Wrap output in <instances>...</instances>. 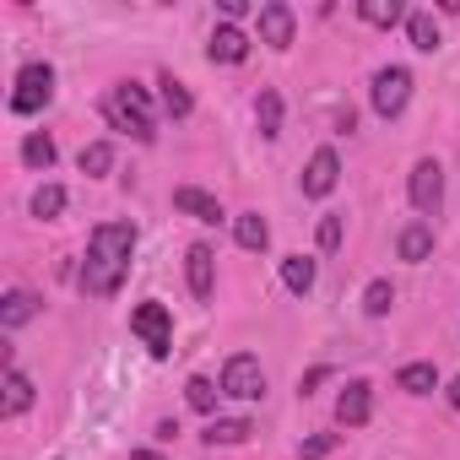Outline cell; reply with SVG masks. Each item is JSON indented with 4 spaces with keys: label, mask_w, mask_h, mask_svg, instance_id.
<instances>
[{
    "label": "cell",
    "mask_w": 460,
    "mask_h": 460,
    "mask_svg": "<svg viewBox=\"0 0 460 460\" xmlns=\"http://www.w3.org/2000/svg\"><path fill=\"white\" fill-rule=\"evenodd\" d=\"M130 261H136V222H98L76 271V288L87 298H114L130 277Z\"/></svg>",
    "instance_id": "1"
},
{
    "label": "cell",
    "mask_w": 460,
    "mask_h": 460,
    "mask_svg": "<svg viewBox=\"0 0 460 460\" xmlns=\"http://www.w3.org/2000/svg\"><path fill=\"white\" fill-rule=\"evenodd\" d=\"M103 119H109V130H125V136H130V141H141V146H152V141H157L152 93H146V87H136V82H114V87L103 93Z\"/></svg>",
    "instance_id": "2"
},
{
    "label": "cell",
    "mask_w": 460,
    "mask_h": 460,
    "mask_svg": "<svg viewBox=\"0 0 460 460\" xmlns=\"http://www.w3.org/2000/svg\"><path fill=\"white\" fill-rule=\"evenodd\" d=\"M49 98H55V66L49 60H28L17 71V87H12V114L17 119H33V114L49 109Z\"/></svg>",
    "instance_id": "3"
},
{
    "label": "cell",
    "mask_w": 460,
    "mask_h": 460,
    "mask_svg": "<svg viewBox=\"0 0 460 460\" xmlns=\"http://www.w3.org/2000/svg\"><path fill=\"white\" fill-rule=\"evenodd\" d=\"M411 71L406 66H379L374 71V82H368V103H374V114L379 119H401L406 114V103H411Z\"/></svg>",
    "instance_id": "4"
},
{
    "label": "cell",
    "mask_w": 460,
    "mask_h": 460,
    "mask_svg": "<svg viewBox=\"0 0 460 460\" xmlns=\"http://www.w3.org/2000/svg\"><path fill=\"white\" fill-rule=\"evenodd\" d=\"M130 331L141 336V347H146L157 363L173 352V314H168L157 298H146V304H136V309H130Z\"/></svg>",
    "instance_id": "5"
},
{
    "label": "cell",
    "mask_w": 460,
    "mask_h": 460,
    "mask_svg": "<svg viewBox=\"0 0 460 460\" xmlns=\"http://www.w3.org/2000/svg\"><path fill=\"white\" fill-rule=\"evenodd\" d=\"M222 395L227 401H261L266 395V368H261V358H250V352H234L222 363Z\"/></svg>",
    "instance_id": "6"
},
{
    "label": "cell",
    "mask_w": 460,
    "mask_h": 460,
    "mask_svg": "<svg viewBox=\"0 0 460 460\" xmlns=\"http://www.w3.org/2000/svg\"><path fill=\"white\" fill-rule=\"evenodd\" d=\"M406 195H411V206L422 211V222L438 217V206H444V168H438L433 157H422V163L411 168V179H406Z\"/></svg>",
    "instance_id": "7"
},
{
    "label": "cell",
    "mask_w": 460,
    "mask_h": 460,
    "mask_svg": "<svg viewBox=\"0 0 460 460\" xmlns=\"http://www.w3.org/2000/svg\"><path fill=\"white\" fill-rule=\"evenodd\" d=\"M298 184H304L309 200H325V195L341 184V157H336V146H320V152L304 163V179H298Z\"/></svg>",
    "instance_id": "8"
},
{
    "label": "cell",
    "mask_w": 460,
    "mask_h": 460,
    "mask_svg": "<svg viewBox=\"0 0 460 460\" xmlns=\"http://www.w3.org/2000/svg\"><path fill=\"white\" fill-rule=\"evenodd\" d=\"M374 417V385L368 379H347L341 395H336V422L341 428H363Z\"/></svg>",
    "instance_id": "9"
},
{
    "label": "cell",
    "mask_w": 460,
    "mask_h": 460,
    "mask_svg": "<svg viewBox=\"0 0 460 460\" xmlns=\"http://www.w3.org/2000/svg\"><path fill=\"white\" fill-rule=\"evenodd\" d=\"M206 60H211V66H244V60H250V33H244L239 22H222V28L211 33V44H206Z\"/></svg>",
    "instance_id": "10"
},
{
    "label": "cell",
    "mask_w": 460,
    "mask_h": 460,
    "mask_svg": "<svg viewBox=\"0 0 460 460\" xmlns=\"http://www.w3.org/2000/svg\"><path fill=\"white\" fill-rule=\"evenodd\" d=\"M184 277H190V293L200 304L217 293V255H211V244H190L184 250Z\"/></svg>",
    "instance_id": "11"
},
{
    "label": "cell",
    "mask_w": 460,
    "mask_h": 460,
    "mask_svg": "<svg viewBox=\"0 0 460 460\" xmlns=\"http://www.w3.org/2000/svg\"><path fill=\"white\" fill-rule=\"evenodd\" d=\"M293 33H298L293 6H282V0L261 6V44H271V49H293Z\"/></svg>",
    "instance_id": "12"
},
{
    "label": "cell",
    "mask_w": 460,
    "mask_h": 460,
    "mask_svg": "<svg viewBox=\"0 0 460 460\" xmlns=\"http://www.w3.org/2000/svg\"><path fill=\"white\" fill-rule=\"evenodd\" d=\"M173 211H184V217H195V222H222V217H227L222 200L206 195V190H195V184H179V190H173Z\"/></svg>",
    "instance_id": "13"
},
{
    "label": "cell",
    "mask_w": 460,
    "mask_h": 460,
    "mask_svg": "<svg viewBox=\"0 0 460 460\" xmlns=\"http://www.w3.org/2000/svg\"><path fill=\"white\" fill-rule=\"evenodd\" d=\"M395 255L411 261V266H422V261L433 255V222H422V217L406 222V227H401V239H395Z\"/></svg>",
    "instance_id": "14"
},
{
    "label": "cell",
    "mask_w": 460,
    "mask_h": 460,
    "mask_svg": "<svg viewBox=\"0 0 460 460\" xmlns=\"http://www.w3.org/2000/svg\"><path fill=\"white\" fill-rule=\"evenodd\" d=\"M28 406H33V379H28V374L6 358V401H0V417L12 422V417H22Z\"/></svg>",
    "instance_id": "15"
},
{
    "label": "cell",
    "mask_w": 460,
    "mask_h": 460,
    "mask_svg": "<svg viewBox=\"0 0 460 460\" xmlns=\"http://www.w3.org/2000/svg\"><path fill=\"white\" fill-rule=\"evenodd\" d=\"M234 239H239V250L261 255V250L271 244V222H266L261 211H239V217H234Z\"/></svg>",
    "instance_id": "16"
},
{
    "label": "cell",
    "mask_w": 460,
    "mask_h": 460,
    "mask_svg": "<svg viewBox=\"0 0 460 460\" xmlns=\"http://www.w3.org/2000/svg\"><path fill=\"white\" fill-rule=\"evenodd\" d=\"M33 314H39V298L28 288H12L6 298H0V331H22Z\"/></svg>",
    "instance_id": "17"
},
{
    "label": "cell",
    "mask_w": 460,
    "mask_h": 460,
    "mask_svg": "<svg viewBox=\"0 0 460 460\" xmlns=\"http://www.w3.org/2000/svg\"><path fill=\"white\" fill-rule=\"evenodd\" d=\"M314 277H320V266H314L309 255H282V288H288L293 298H309V293H314Z\"/></svg>",
    "instance_id": "18"
},
{
    "label": "cell",
    "mask_w": 460,
    "mask_h": 460,
    "mask_svg": "<svg viewBox=\"0 0 460 460\" xmlns=\"http://www.w3.org/2000/svg\"><path fill=\"white\" fill-rule=\"evenodd\" d=\"M157 87H163V114H168V119H190V114H195V98H190V87H184L173 71H163Z\"/></svg>",
    "instance_id": "19"
},
{
    "label": "cell",
    "mask_w": 460,
    "mask_h": 460,
    "mask_svg": "<svg viewBox=\"0 0 460 460\" xmlns=\"http://www.w3.org/2000/svg\"><path fill=\"white\" fill-rule=\"evenodd\" d=\"M250 433H255V422H250V417H211V428H206L200 438L217 449V444H250Z\"/></svg>",
    "instance_id": "20"
},
{
    "label": "cell",
    "mask_w": 460,
    "mask_h": 460,
    "mask_svg": "<svg viewBox=\"0 0 460 460\" xmlns=\"http://www.w3.org/2000/svg\"><path fill=\"white\" fill-rule=\"evenodd\" d=\"M255 125H261L266 141L282 136V93H277V87H261V98H255Z\"/></svg>",
    "instance_id": "21"
},
{
    "label": "cell",
    "mask_w": 460,
    "mask_h": 460,
    "mask_svg": "<svg viewBox=\"0 0 460 460\" xmlns=\"http://www.w3.org/2000/svg\"><path fill=\"white\" fill-rule=\"evenodd\" d=\"M358 17H363L368 28H395V22H406L411 12L401 6V0H358Z\"/></svg>",
    "instance_id": "22"
},
{
    "label": "cell",
    "mask_w": 460,
    "mask_h": 460,
    "mask_svg": "<svg viewBox=\"0 0 460 460\" xmlns=\"http://www.w3.org/2000/svg\"><path fill=\"white\" fill-rule=\"evenodd\" d=\"M406 39H411L417 55H433V49L444 44V39H438V22H433L428 12H411V17H406Z\"/></svg>",
    "instance_id": "23"
},
{
    "label": "cell",
    "mask_w": 460,
    "mask_h": 460,
    "mask_svg": "<svg viewBox=\"0 0 460 460\" xmlns=\"http://www.w3.org/2000/svg\"><path fill=\"white\" fill-rule=\"evenodd\" d=\"M395 385H401L406 395H433V390H438V368H433V363H406V368L395 374Z\"/></svg>",
    "instance_id": "24"
},
{
    "label": "cell",
    "mask_w": 460,
    "mask_h": 460,
    "mask_svg": "<svg viewBox=\"0 0 460 460\" xmlns=\"http://www.w3.org/2000/svg\"><path fill=\"white\" fill-rule=\"evenodd\" d=\"M217 395H222V385H211L206 374H195V379H184V401H190V411H200V417H211V411H217Z\"/></svg>",
    "instance_id": "25"
},
{
    "label": "cell",
    "mask_w": 460,
    "mask_h": 460,
    "mask_svg": "<svg viewBox=\"0 0 460 460\" xmlns=\"http://www.w3.org/2000/svg\"><path fill=\"white\" fill-rule=\"evenodd\" d=\"M66 200H71L66 184H39V190H33V217H39V222H55V217L66 211Z\"/></svg>",
    "instance_id": "26"
},
{
    "label": "cell",
    "mask_w": 460,
    "mask_h": 460,
    "mask_svg": "<svg viewBox=\"0 0 460 460\" xmlns=\"http://www.w3.org/2000/svg\"><path fill=\"white\" fill-rule=\"evenodd\" d=\"M22 163H28V168H44V173H49V168H55V136L33 130V136L22 141Z\"/></svg>",
    "instance_id": "27"
},
{
    "label": "cell",
    "mask_w": 460,
    "mask_h": 460,
    "mask_svg": "<svg viewBox=\"0 0 460 460\" xmlns=\"http://www.w3.org/2000/svg\"><path fill=\"white\" fill-rule=\"evenodd\" d=\"M390 304H395V288H390L385 277H374V282L363 288V314H368V320H385Z\"/></svg>",
    "instance_id": "28"
},
{
    "label": "cell",
    "mask_w": 460,
    "mask_h": 460,
    "mask_svg": "<svg viewBox=\"0 0 460 460\" xmlns=\"http://www.w3.org/2000/svg\"><path fill=\"white\" fill-rule=\"evenodd\" d=\"M76 163H82V173H87V179H103V173L114 168V146H109V141H93V146H82V157H76Z\"/></svg>",
    "instance_id": "29"
},
{
    "label": "cell",
    "mask_w": 460,
    "mask_h": 460,
    "mask_svg": "<svg viewBox=\"0 0 460 460\" xmlns=\"http://www.w3.org/2000/svg\"><path fill=\"white\" fill-rule=\"evenodd\" d=\"M314 239H320V255H336V250H341L347 227H341V217H336V211H331V217H320V234H314Z\"/></svg>",
    "instance_id": "30"
},
{
    "label": "cell",
    "mask_w": 460,
    "mask_h": 460,
    "mask_svg": "<svg viewBox=\"0 0 460 460\" xmlns=\"http://www.w3.org/2000/svg\"><path fill=\"white\" fill-rule=\"evenodd\" d=\"M331 449H336V433H314V438H304V444H298V455H304V460H325Z\"/></svg>",
    "instance_id": "31"
},
{
    "label": "cell",
    "mask_w": 460,
    "mask_h": 460,
    "mask_svg": "<svg viewBox=\"0 0 460 460\" xmlns=\"http://www.w3.org/2000/svg\"><path fill=\"white\" fill-rule=\"evenodd\" d=\"M325 379H331V368H325V363H320V368H309V374L298 379V395H314V385H325Z\"/></svg>",
    "instance_id": "32"
},
{
    "label": "cell",
    "mask_w": 460,
    "mask_h": 460,
    "mask_svg": "<svg viewBox=\"0 0 460 460\" xmlns=\"http://www.w3.org/2000/svg\"><path fill=\"white\" fill-rule=\"evenodd\" d=\"M244 12H250V0H222V17H227V22H239Z\"/></svg>",
    "instance_id": "33"
},
{
    "label": "cell",
    "mask_w": 460,
    "mask_h": 460,
    "mask_svg": "<svg viewBox=\"0 0 460 460\" xmlns=\"http://www.w3.org/2000/svg\"><path fill=\"white\" fill-rule=\"evenodd\" d=\"M444 401H449V406H455V411H460V374H455V379H449V390H444Z\"/></svg>",
    "instance_id": "34"
},
{
    "label": "cell",
    "mask_w": 460,
    "mask_h": 460,
    "mask_svg": "<svg viewBox=\"0 0 460 460\" xmlns=\"http://www.w3.org/2000/svg\"><path fill=\"white\" fill-rule=\"evenodd\" d=\"M130 460H168V455H163V449H136Z\"/></svg>",
    "instance_id": "35"
}]
</instances>
